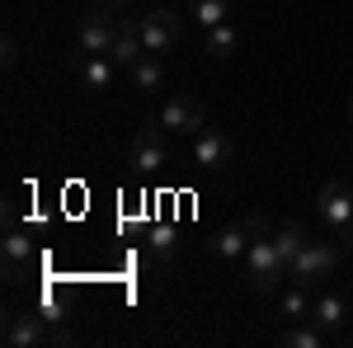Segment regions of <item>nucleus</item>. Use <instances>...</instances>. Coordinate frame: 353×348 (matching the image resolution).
Masks as SVG:
<instances>
[{
	"label": "nucleus",
	"instance_id": "obj_7",
	"mask_svg": "<svg viewBox=\"0 0 353 348\" xmlns=\"http://www.w3.org/2000/svg\"><path fill=\"white\" fill-rule=\"evenodd\" d=\"M231 156H236V146H231V136L217 132V127H203V132H198V141H193V165H198L203 174L226 170V165H231Z\"/></svg>",
	"mask_w": 353,
	"mask_h": 348
},
{
	"label": "nucleus",
	"instance_id": "obj_25",
	"mask_svg": "<svg viewBox=\"0 0 353 348\" xmlns=\"http://www.w3.org/2000/svg\"><path fill=\"white\" fill-rule=\"evenodd\" d=\"M94 5H99V10H128L132 0H94Z\"/></svg>",
	"mask_w": 353,
	"mask_h": 348
},
{
	"label": "nucleus",
	"instance_id": "obj_2",
	"mask_svg": "<svg viewBox=\"0 0 353 348\" xmlns=\"http://www.w3.org/2000/svg\"><path fill=\"white\" fill-rule=\"evenodd\" d=\"M137 33H141V48L151 57H165L179 48V38H184V19L174 14V10H151L141 24H137Z\"/></svg>",
	"mask_w": 353,
	"mask_h": 348
},
{
	"label": "nucleus",
	"instance_id": "obj_13",
	"mask_svg": "<svg viewBox=\"0 0 353 348\" xmlns=\"http://www.w3.org/2000/svg\"><path fill=\"white\" fill-rule=\"evenodd\" d=\"M306 320L316 325V329H325V334H330V329H339V325L349 320V301L330 292V296H321V301H311V316H306Z\"/></svg>",
	"mask_w": 353,
	"mask_h": 348
},
{
	"label": "nucleus",
	"instance_id": "obj_8",
	"mask_svg": "<svg viewBox=\"0 0 353 348\" xmlns=\"http://www.w3.org/2000/svg\"><path fill=\"white\" fill-rule=\"evenodd\" d=\"M156 123H161L165 132H203L208 127V108L198 104V99H189V94H179V99H170L161 108Z\"/></svg>",
	"mask_w": 353,
	"mask_h": 348
},
{
	"label": "nucleus",
	"instance_id": "obj_19",
	"mask_svg": "<svg viewBox=\"0 0 353 348\" xmlns=\"http://www.w3.org/2000/svg\"><path fill=\"white\" fill-rule=\"evenodd\" d=\"M236 48H241V38H236V28H231V24H217V28L203 33V52H208V57H231Z\"/></svg>",
	"mask_w": 353,
	"mask_h": 348
},
{
	"label": "nucleus",
	"instance_id": "obj_20",
	"mask_svg": "<svg viewBox=\"0 0 353 348\" xmlns=\"http://www.w3.org/2000/svg\"><path fill=\"white\" fill-rule=\"evenodd\" d=\"M321 339H325V329H316V325L306 320H292L288 325V329H283V339H278V344L283 348H321Z\"/></svg>",
	"mask_w": 353,
	"mask_h": 348
},
{
	"label": "nucleus",
	"instance_id": "obj_12",
	"mask_svg": "<svg viewBox=\"0 0 353 348\" xmlns=\"http://www.w3.org/2000/svg\"><path fill=\"white\" fill-rule=\"evenodd\" d=\"M128 76H132V90H141V94H156V90H165V61L161 57H137L132 66H128Z\"/></svg>",
	"mask_w": 353,
	"mask_h": 348
},
{
	"label": "nucleus",
	"instance_id": "obj_14",
	"mask_svg": "<svg viewBox=\"0 0 353 348\" xmlns=\"http://www.w3.org/2000/svg\"><path fill=\"white\" fill-rule=\"evenodd\" d=\"M146 249H151L156 264H174L179 259V231L174 226H151L146 231Z\"/></svg>",
	"mask_w": 353,
	"mask_h": 348
},
{
	"label": "nucleus",
	"instance_id": "obj_3",
	"mask_svg": "<svg viewBox=\"0 0 353 348\" xmlns=\"http://www.w3.org/2000/svg\"><path fill=\"white\" fill-rule=\"evenodd\" d=\"M128 165H132L137 174H161L165 165H170V141H165L161 123H151V127H141V132L132 136V146H128Z\"/></svg>",
	"mask_w": 353,
	"mask_h": 348
},
{
	"label": "nucleus",
	"instance_id": "obj_24",
	"mask_svg": "<svg viewBox=\"0 0 353 348\" xmlns=\"http://www.w3.org/2000/svg\"><path fill=\"white\" fill-rule=\"evenodd\" d=\"M48 344H52V348H66V344H76V334H71V329H52V334H48Z\"/></svg>",
	"mask_w": 353,
	"mask_h": 348
},
{
	"label": "nucleus",
	"instance_id": "obj_10",
	"mask_svg": "<svg viewBox=\"0 0 353 348\" xmlns=\"http://www.w3.org/2000/svg\"><path fill=\"white\" fill-rule=\"evenodd\" d=\"M28 268H33V245H28V236L10 231L5 236V283H24Z\"/></svg>",
	"mask_w": 353,
	"mask_h": 348
},
{
	"label": "nucleus",
	"instance_id": "obj_5",
	"mask_svg": "<svg viewBox=\"0 0 353 348\" xmlns=\"http://www.w3.org/2000/svg\"><path fill=\"white\" fill-rule=\"evenodd\" d=\"M316 212H321V221H325L330 231H349L353 226V188L339 184V179L321 184V193H316Z\"/></svg>",
	"mask_w": 353,
	"mask_h": 348
},
{
	"label": "nucleus",
	"instance_id": "obj_4",
	"mask_svg": "<svg viewBox=\"0 0 353 348\" xmlns=\"http://www.w3.org/2000/svg\"><path fill=\"white\" fill-rule=\"evenodd\" d=\"M334 264H339V249L330 240H306V249L292 259V283L316 287V283H325L330 273H334Z\"/></svg>",
	"mask_w": 353,
	"mask_h": 348
},
{
	"label": "nucleus",
	"instance_id": "obj_11",
	"mask_svg": "<svg viewBox=\"0 0 353 348\" xmlns=\"http://www.w3.org/2000/svg\"><path fill=\"white\" fill-rule=\"evenodd\" d=\"M250 231H245V221H236V226H221L217 236L208 240V249H212V259H245V249H250Z\"/></svg>",
	"mask_w": 353,
	"mask_h": 348
},
{
	"label": "nucleus",
	"instance_id": "obj_27",
	"mask_svg": "<svg viewBox=\"0 0 353 348\" xmlns=\"http://www.w3.org/2000/svg\"><path fill=\"white\" fill-rule=\"evenodd\" d=\"M349 118H353V99H349Z\"/></svg>",
	"mask_w": 353,
	"mask_h": 348
},
{
	"label": "nucleus",
	"instance_id": "obj_16",
	"mask_svg": "<svg viewBox=\"0 0 353 348\" xmlns=\"http://www.w3.org/2000/svg\"><path fill=\"white\" fill-rule=\"evenodd\" d=\"M113 57H85L81 61V85L85 90H109L113 85Z\"/></svg>",
	"mask_w": 353,
	"mask_h": 348
},
{
	"label": "nucleus",
	"instance_id": "obj_1",
	"mask_svg": "<svg viewBox=\"0 0 353 348\" xmlns=\"http://www.w3.org/2000/svg\"><path fill=\"white\" fill-rule=\"evenodd\" d=\"M245 268H250V287H254V292H273V287L288 278V259L278 254L273 236H254V240H250Z\"/></svg>",
	"mask_w": 353,
	"mask_h": 348
},
{
	"label": "nucleus",
	"instance_id": "obj_17",
	"mask_svg": "<svg viewBox=\"0 0 353 348\" xmlns=\"http://www.w3.org/2000/svg\"><path fill=\"white\" fill-rule=\"evenodd\" d=\"M113 61L118 66H132L137 57H146V48H141V33H137V24H123L118 28V43H113Z\"/></svg>",
	"mask_w": 353,
	"mask_h": 348
},
{
	"label": "nucleus",
	"instance_id": "obj_15",
	"mask_svg": "<svg viewBox=\"0 0 353 348\" xmlns=\"http://www.w3.org/2000/svg\"><path fill=\"white\" fill-rule=\"evenodd\" d=\"M306 240H311V236H306V226H301V221H288V226H278V231H273V245H278V254L288 259V273H292V259L306 249Z\"/></svg>",
	"mask_w": 353,
	"mask_h": 348
},
{
	"label": "nucleus",
	"instance_id": "obj_26",
	"mask_svg": "<svg viewBox=\"0 0 353 348\" xmlns=\"http://www.w3.org/2000/svg\"><path fill=\"white\" fill-rule=\"evenodd\" d=\"M344 240H349V249H353V226H349V231H344Z\"/></svg>",
	"mask_w": 353,
	"mask_h": 348
},
{
	"label": "nucleus",
	"instance_id": "obj_22",
	"mask_svg": "<svg viewBox=\"0 0 353 348\" xmlns=\"http://www.w3.org/2000/svg\"><path fill=\"white\" fill-rule=\"evenodd\" d=\"M241 221H245L250 236H273V226H269V216H264V212H245Z\"/></svg>",
	"mask_w": 353,
	"mask_h": 348
},
{
	"label": "nucleus",
	"instance_id": "obj_21",
	"mask_svg": "<svg viewBox=\"0 0 353 348\" xmlns=\"http://www.w3.org/2000/svg\"><path fill=\"white\" fill-rule=\"evenodd\" d=\"M283 316H288V320H306V316H311V301H306V292H301V283L283 296Z\"/></svg>",
	"mask_w": 353,
	"mask_h": 348
},
{
	"label": "nucleus",
	"instance_id": "obj_6",
	"mask_svg": "<svg viewBox=\"0 0 353 348\" xmlns=\"http://www.w3.org/2000/svg\"><path fill=\"white\" fill-rule=\"evenodd\" d=\"M118 28L123 24H113V14H85L81 28H76V48L85 57H109L113 43H118Z\"/></svg>",
	"mask_w": 353,
	"mask_h": 348
},
{
	"label": "nucleus",
	"instance_id": "obj_23",
	"mask_svg": "<svg viewBox=\"0 0 353 348\" xmlns=\"http://www.w3.org/2000/svg\"><path fill=\"white\" fill-rule=\"evenodd\" d=\"M14 66H19V43L5 38V71H14Z\"/></svg>",
	"mask_w": 353,
	"mask_h": 348
},
{
	"label": "nucleus",
	"instance_id": "obj_18",
	"mask_svg": "<svg viewBox=\"0 0 353 348\" xmlns=\"http://www.w3.org/2000/svg\"><path fill=\"white\" fill-rule=\"evenodd\" d=\"M189 14H193V24L217 28V24H226V14H231V0H189Z\"/></svg>",
	"mask_w": 353,
	"mask_h": 348
},
{
	"label": "nucleus",
	"instance_id": "obj_9",
	"mask_svg": "<svg viewBox=\"0 0 353 348\" xmlns=\"http://www.w3.org/2000/svg\"><path fill=\"white\" fill-rule=\"evenodd\" d=\"M48 316H38V311H14V316H5V344L10 348H38L48 344Z\"/></svg>",
	"mask_w": 353,
	"mask_h": 348
}]
</instances>
